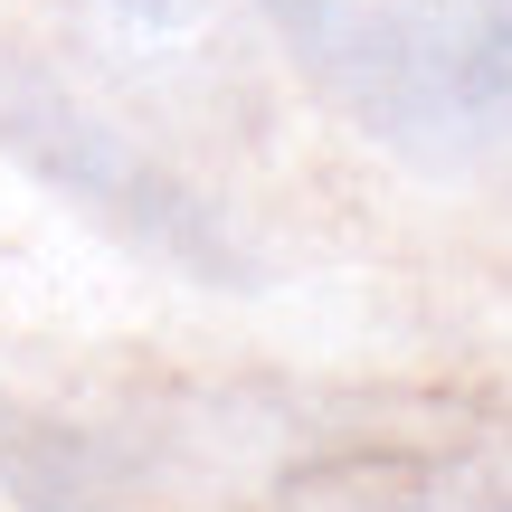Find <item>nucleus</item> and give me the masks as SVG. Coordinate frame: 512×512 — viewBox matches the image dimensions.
Listing matches in <instances>:
<instances>
[{"label":"nucleus","mask_w":512,"mask_h":512,"mask_svg":"<svg viewBox=\"0 0 512 512\" xmlns=\"http://www.w3.org/2000/svg\"><path fill=\"white\" fill-rule=\"evenodd\" d=\"M294 67L408 162L512 152V19L484 0H256Z\"/></svg>","instance_id":"f257e3e1"},{"label":"nucleus","mask_w":512,"mask_h":512,"mask_svg":"<svg viewBox=\"0 0 512 512\" xmlns=\"http://www.w3.org/2000/svg\"><path fill=\"white\" fill-rule=\"evenodd\" d=\"M0 152L19 171H38L57 200H76L95 228H114L124 247L162 256V266L200 275V285L238 294L266 275L256 247L238 238V219L181 162H162L114 105H95L86 86H67L57 67H38L19 48H0Z\"/></svg>","instance_id":"f03ea898"},{"label":"nucleus","mask_w":512,"mask_h":512,"mask_svg":"<svg viewBox=\"0 0 512 512\" xmlns=\"http://www.w3.org/2000/svg\"><path fill=\"white\" fill-rule=\"evenodd\" d=\"M86 57L114 86H143L152 105H219L238 86V29L228 0H67Z\"/></svg>","instance_id":"7ed1b4c3"},{"label":"nucleus","mask_w":512,"mask_h":512,"mask_svg":"<svg viewBox=\"0 0 512 512\" xmlns=\"http://www.w3.org/2000/svg\"><path fill=\"white\" fill-rule=\"evenodd\" d=\"M285 512H512V446L323 456L285 484Z\"/></svg>","instance_id":"20e7f679"},{"label":"nucleus","mask_w":512,"mask_h":512,"mask_svg":"<svg viewBox=\"0 0 512 512\" xmlns=\"http://www.w3.org/2000/svg\"><path fill=\"white\" fill-rule=\"evenodd\" d=\"M0 494L19 512H133L143 465L105 446L95 427H67L57 408L0 399Z\"/></svg>","instance_id":"39448f33"},{"label":"nucleus","mask_w":512,"mask_h":512,"mask_svg":"<svg viewBox=\"0 0 512 512\" xmlns=\"http://www.w3.org/2000/svg\"><path fill=\"white\" fill-rule=\"evenodd\" d=\"M484 10H503V19H512V0H484Z\"/></svg>","instance_id":"423d86ee"}]
</instances>
